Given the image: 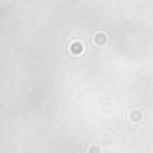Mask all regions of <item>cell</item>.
I'll return each instance as SVG.
<instances>
[{
  "label": "cell",
  "instance_id": "3",
  "mask_svg": "<svg viewBox=\"0 0 153 153\" xmlns=\"http://www.w3.org/2000/svg\"><path fill=\"white\" fill-rule=\"evenodd\" d=\"M128 117H130V121H134V123H139V121L143 119V112H141V111H132Z\"/></svg>",
  "mask_w": 153,
  "mask_h": 153
},
{
  "label": "cell",
  "instance_id": "1",
  "mask_svg": "<svg viewBox=\"0 0 153 153\" xmlns=\"http://www.w3.org/2000/svg\"><path fill=\"white\" fill-rule=\"evenodd\" d=\"M107 43H109V36H107V32L98 30V32L93 36V45H94V46H98V48L107 46Z\"/></svg>",
  "mask_w": 153,
  "mask_h": 153
},
{
  "label": "cell",
  "instance_id": "2",
  "mask_svg": "<svg viewBox=\"0 0 153 153\" xmlns=\"http://www.w3.org/2000/svg\"><path fill=\"white\" fill-rule=\"evenodd\" d=\"M68 50H70L71 55H82L85 48H84V43L82 41H71L70 46H68Z\"/></svg>",
  "mask_w": 153,
  "mask_h": 153
},
{
  "label": "cell",
  "instance_id": "4",
  "mask_svg": "<svg viewBox=\"0 0 153 153\" xmlns=\"http://www.w3.org/2000/svg\"><path fill=\"white\" fill-rule=\"evenodd\" d=\"M87 153H102V148H100V146H91V148L87 150Z\"/></svg>",
  "mask_w": 153,
  "mask_h": 153
},
{
  "label": "cell",
  "instance_id": "5",
  "mask_svg": "<svg viewBox=\"0 0 153 153\" xmlns=\"http://www.w3.org/2000/svg\"><path fill=\"white\" fill-rule=\"evenodd\" d=\"M111 141H112V137H111V135H103V143H107V144H109Z\"/></svg>",
  "mask_w": 153,
  "mask_h": 153
}]
</instances>
